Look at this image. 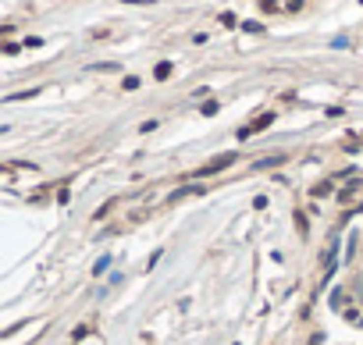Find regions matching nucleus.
Returning a JSON list of instances; mask_svg holds the SVG:
<instances>
[{
  "label": "nucleus",
  "mask_w": 363,
  "mask_h": 345,
  "mask_svg": "<svg viewBox=\"0 0 363 345\" xmlns=\"http://www.w3.org/2000/svg\"><path fill=\"white\" fill-rule=\"evenodd\" d=\"M235 164V153H221V157H214L210 164H203L200 171H192V178H207V174H217V171H224V168H232Z\"/></svg>",
  "instance_id": "f257e3e1"
},
{
  "label": "nucleus",
  "mask_w": 363,
  "mask_h": 345,
  "mask_svg": "<svg viewBox=\"0 0 363 345\" xmlns=\"http://www.w3.org/2000/svg\"><path fill=\"white\" fill-rule=\"evenodd\" d=\"M271 121H274V114H271V111H267V114H260V117H256V121L249 125V132H264V128L271 125Z\"/></svg>",
  "instance_id": "f03ea898"
},
{
  "label": "nucleus",
  "mask_w": 363,
  "mask_h": 345,
  "mask_svg": "<svg viewBox=\"0 0 363 345\" xmlns=\"http://www.w3.org/2000/svg\"><path fill=\"white\" fill-rule=\"evenodd\" d=\"M168 75H171V64H168V61H160V64L153 68V79H160V82L168 79Z\"/></svg>",
  "instance_id": "7ed1b4c3"
},
{
  "label": "nucleus",
  "mask_w": 363,
  "mask_h": 345,
  "mask_svg": "<svg viewBox=\"0 0 363 345\" xmlns=\"http://www.w3.org/2000/svg\"><path fill=\"white\" fill-rule=\"evenodd\" d=\"M285 157L278 153V157H264V160H253V168H271V164H281Z\"/></svg>",
  "instance_id": "20e7f679"
},
{
  "label": "nucleus",
  "mask_w": 363,
  "mask_h": 345,
  "mask_svg": "<svg viewBox=\"0 0 363 345\" xmlns=\"http://www.w3.org/2000/svg\"><path fill=\"white\" fill-rule=\"evenodd\" d=\"M182 196H203V189H178V192H171V200H182Z\"/></svg>",
  "instance_id": "39448f33"
},
{
  "label": "nucleus",
  "mask_w": 363,
  "mask_h": 345,
  "mask_svg": "<svg viewBox=\"0 0 363 345\" xmlns=\"http://www.w3.org/2000/svg\"><path fill=\"white\" fill-rule=\"evenodd\" d=\"M328 192H331V182H321V185H313L310 196H328Z\"/></svg>",
  "instance_id": "423d86ee"
},
{
  "label": "nucleus",
  "mask_w": 363,
  "mask_h": 345,
  "mask_svg": "<svg viewBox=\"0 0 363 345\" xmlns=\"http://www.w3.org/2000/svg\"><path fill=\"white\" fill-rule=\"evenodd\" d=\"M242 29H246V32H256V36L264 32V25H260V22H242Z\"/></svg>",
  "instance_id": "0eeeda50"
},
{
  "label": "nucleus",
  "mask_w": 363,
  "mask_h": 345,
  "mask_svg": "<svg viewBox=\"0 0 363 345\" xmlns=\"http://www.w3.org/2000/svg\"><path fill=\"white\" fill-rule=\"evenodd\" d=\"M296 224H299V231L306 235V214H302V210H296Z\"/></svg>",
  "instance_id": "6e6552de"
},
{
  "label": "nucleus",
  "mask_w": 363,
  "mask_h": 345,
  "mask_svg": "<svg viewBox=\"0 0 363 345\" xmlns=\"http://www.w3.org/2000/svg\"><path fill=\"white\" fill-rule=\"evenodd\" d=\"M203 114H207V117L217 114V100H207V103H203Z\"/></svg>",
  "instance_id": "1a4fd4ad"
},
{
  "label": "nucleus",
  "mask_w": 363,
  "mask_h": 345,
  "mask_svg": "<svg viewBox=\"0 0 363 345\" xmlns=\"http://www.w3.org/2000/svg\"><path fill=\"white\" fill-rule=\"evenodd\" d=\"M221 25H228V29H232V25H235V14H232V11H224V14H221Z\"/></svg>",
  "instance_id": "9d476101"
},
{
  "label": "nucleus",
  "mask_w": 363,
  "mask_h": 345,
  "mask_svg": "<svg viewBox=\"0 0 363 345\" xmlns=\"http://www.w3.org/2000/svg\"><path fill=\"white\" fill-rule=\"evenodd\" d=\"M121 86H125V89H139V79H135V75H128V79L121 82Z\"/></svg>",
  "instance_id": "9b49d317"
},
{
  "label": "nucleus",
  "mask_w": 363,
  "mask_h": 345,
  "mask_svg": "<svg viewBox=\"0 0 363 345\" xmlns=\"http://www.w3.org/2000/svg\"><path fill=\"white\" fill-rule=\"evenodd\" d=\"M260 7H264V11H278V4H274V0H260Z\"/></svg>",
  "instance_id": "f8f14e48"
}]
</instances>
